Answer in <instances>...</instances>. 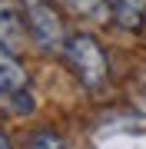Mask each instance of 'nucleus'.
Segmentation results:
<instances>
[{
	"instance_id": "nucleus-6",
	"label": "nucleus",
	"mask_w": 146,
	"mask_h": 149,
	"mask_svg": "<svg viewBox=\"0 0 146 149\" xmlns=\"http://www.w3.org/2000/svg\"><path fill=\"white\" fill-rule=\"evenodd\" d=\"M63 7L70 13H76L80 20H106L113 10L106 0H63Z\"/></svg>"
},
{
	"instance_id": "nucleus-1",
	"label": "nucleus",
	"mask_w": 146,
	"mask_h": 149,
	"mask_svg": "<svg viewBox=\"0 0 146 149\" xmlns=\"http://www.w3.org/2000/svg\"><path fill=\"white\" fill-rule=\"evenodd\" d=\"M63 60H66V66L73 70V76L80 80L83 90L100 93L103 86H106L110 60H106V50L100 47V40L93 37V33H73V37H66Z\"/></svg>"
},
{
	"instance_id": "nucleus-2",
	"label": "nucleus",
	"mask_w": 146,
	"mask_h": 149,
	"mask_svg": "<svg viewBox=\"0 0 146 149\" xmlns=\"http://www.w3.org/2000/svg\"><path fill=\"white\" fill-rule=\"evenodd\" d=\"M23 17H27L30 40L37 43L43 53H63L66 30H63L60 13L47 3V0H23Z\"/></svg>"
},
{
	"instance_id": "nucleus-4",
	"label": "nucleus",
	"mask_w": 146,
	"mask_h": 149,
	"mask_svg": "<svg viewBox=\"0 0 146 149\" xmlns=\"http://www.w3.org/2000/svg\"><path fill=\"white\" fill-rule=\"evenodd\" d=\"M27 83H30V73L23 70V63L10 53V50L0 47V96H10L17 90H27Z\"/></svg>"
},
{
	"instance_id": "nucleus-3",
	"label": "nucleus",
	"mask_w": 146,
	"mask_h": 149,
	"mask_svg": "<svg viewBox=\"0 0 146 149\" xmlns=\"http://www.w3.org/2000/svg\"><path fill=\"white\" fill-rule=\"evenodd\" d=\"M27 37H30L27 17L17 10L10 0H0V47L17 56V53L27 50Z\"/></svg>"
},
{
	"instance_id": "nucleus-9",
	"label": "nucleus",
	"mask_w": 146,
	"mask_h": 149,
	"mask_svg": "<svg viewBox=\"0 0 146 149\" xmlns=\"http://www.w3.org/2000/svg\"><path fill=\"white\" fill-rule=\"evenodd\" d=\"M0 149H13V146H10V136H7L3 129H0Z\"/></svg>"
},
{
	"instance_id": "nucleus-5",
	"label": "nucleus",
	"mask_w": 146,
	"mask_h": 149,
	"mask_svg": "<svg viewBox=\"0 0 146 149\" xmlns=\"http://www.w3.org/2000/svg\"><path fill=\"white\" fill-rule=\"evenodd\" d=\"M110 17L119 30H143L146 27V0H113Z\"/></svg>"
},
{
	"instance_id": "nucleus-7",
	"label": "nucleus",
	"mask_w": 146,
	"mask_h": 149,
	"mask_svg": "<svg viewBox=\"0 0 146 149\" xmlns=\"http://www.w3.org/2000/svg\"><path fill=\"white\" fill-rule=\"evenodd\" d=\"M10 109H13V116H30L37 109V103L27 90H17V93H10Z\"/></svg>"
},
{
	"instance_id": "nucleus-8",
	"label": "nucleus",
	"mask_w": 146,
	"mask_h": 149,
	"mask_svg": "<svg viewBox=\"0 0 146 149\" xmlns=\"http://www.w3.org/2000/svg\"><path fill=\"white\" fill-rule=\"evenodd\" d=\"M27 149H63V139H60V133H53V129H40V133L30 139Z\"/></svg>"
}]
</instances>
